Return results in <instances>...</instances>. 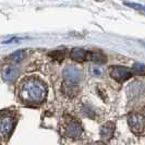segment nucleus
<instances>
[{
	"instance_id": "obj_1",
	"label": "nucleus",
	"mask_w": 145,
	"mask_h": 145,
	"mask_svg": "<svg viewBox=\"0 0 145 145\" xmlns=\"http://www.w3.org/2000/svg\"><path fill=\"white\" fill-rule=\"evenodd\" d=\"M47 88L40 80L36 78H27L20 85L19 96L24 103L40 104L45 101Z\"/></svg>"
},
{
	"instance_id": "obj_2",
	"label": "nucleus",
	"mask_w": 145,
	"mask_h": 145,
	"mask_svg": "<svg viewBox=\"0 0 145 145\" xmlns=\"http://www.w3.org/2000/svg\"><path fill=\"white\" fill-rule=\"evenodd\" d=\"M14 125L15 120L12 116L3 115L0 117V138L3 141H7L12 134Z\"/></svg>"
},
{
	"instance_id": "obj_3",
	"label": "nucleus",
	"mask_w": 145,
	"mask_h": 145,
	"mask_svg": "<svg viewBox=\"0 0 145 145\" xmlns=\"http://www.w3.org/2000/svg\"><path fill=\"white\" fill-rule=\"evenodd\" d=\"M63 131H65V134L68 138H78L81 137L83 129H82V125L78 120L68 117L67 121L63 122Z\"/></svg>"
},
{
	"instance_id": "obj_4",
	"label": "nucleus",
	"mask_w": 145,
	"mask_h": 145,
	"mask_svg": "<svg viewBox=\"0 0 145 145\" xmlns=\"http://www.w3.org/2000/svg\"><path fill=\"white\" fill-rule=\"evenodd\" d=\"M109 74L118 82H124L132 76V70L121 65H114L109 69Z\"/></svg>"
},
{
	"instance_id": "obj_5",
	"label": "nucleus",
	"mask_w": 145,
	"mask_h": 145,
	"mask_svg": "<svg viewBox=\"0 0 145 145\" xmlns=\"http://www.w3.org/2000/svg\"><path fill=\"white\" fill-rule=\"evenodd\" d=\"M128 123L134 133H141L145 128V117L133 112L128 117Z\"/></svg>"
},
{
	"instance_id": "obj_6",
	"label": "nucleus",
	"mask_w": 145,
	"mask_h": 145,
	"mask_svg": "<svg viewBox=\"0 0 145 145\" xmlns=\"http://www.w3.org/2000/svg\"><path fill=\"white\" fill-rule=\"evenodd\" d=\"M63 78H65V82L76 84L82 79V72H81L80 69H78L76 67L69 65L63 70Z\"/></svg>"
},
{
	"instance_id": "obj_7",
	"label": "nucleus",
	"mask_w": 145,
	"mask_h": 145,
	"mask_svg": "<svg viewBox=\"0 0 145 145\" xmlns=\"http://www.w3.org/2000/svg\"><path fill=\"white\" fill-rule=\"evenodd\" d=\"M115 133V123L114 122H106V123L101 128V138L104 141H109L114 137Z\"/></svg>"
},
{
	"instance_id": "obj_8",
	"label": "nucleus",
	"mask_w": 145,
	"mask_h": 145,
	"mask_svg": "<svg viewBox=\"0 0 145 145\" xmlns=\"http://www.w3.org/2000/svg\"><path fill=\"white\" fill-rule=\"evenodd\" d=\"M144 91V85L141 82H133L129 85V89H128V94L130 98L133 97H138L143 93Z\"/></svg>"
},
{
	"instance_id": "obj_9",
	"label": "nucleus",
	"mask_w": 145,
	"mask_h": 145,
	"mask_svg": "<svg viewBox=\"0 0 145 145\" xmlns=\"http://www.w3.org/2000/svg\"><path fill=\"white\" fill-rule=\"evenodd\" d=\"M88 56V52L82 48H74L72 49L71 54H70V57L74 61H78V62H83Z\"/></svg>"
},
{
	"instance_id": "obj_10",
	"label": "nucleus",
	"mask_w": 145,
	"mask_h": 145,
	"mask_svg": "<svg viewBox=\"0 0 145 145\" xmlns=\"http://www.w3.org/2000/svg\"><path fill=\"white\" fill-rule=\"evenodd\" d=\"M62 92L63 94L69 96V97H73L78 94L79 92V87L76 86V84H72V83H69V82H63L62 84Z\"/></svg>"
},
{
	"instance_id": "obj_11",
	"label": "nucleus",
	"mask_w": 145,
	"mask_h": 145,
	"mask_svg": "<svg viewBox=\"0 0 145 145\" xmlns=\"http://www.w3.org/2000/svg\"><path fill=\"white\" fill-rule=\"evenodd\" d=\"M19 74H20V72H19V70L16 68H14V67H9V68H7L3 71L2 78H3V80L7 81V82H11V81L15 80L19 76Z\"/></svg>"
},
{
	"instance_id": "obj_12",
	"label": "nucleus",
	"mask_w": 145,
	"mask_h": 145,
	"mask_svg": "<svg viewBox=\"0 0 145 145\" xmlns=\"http://www.w3.org/2000/svg\"><path fill=\"white\" fill-rule=\"evenodd\" d=\"M88 57L91 59V61L96 62V63H105L106 62V57L102 52H91L88 54Z\"/></svg>"
},
{
	"instance_id": "obj_13",
	"label": "nucleus",
	"mask_w": 145,
	"mask_h": 145,
	"mask_svg": "<svg viewBox=\"0 0 145 145\" xmlns=\"http://www.w3.org/2000/svg\"><path fill=\"white\" fill-rule=\"evenodd\" d=\"M24 57H25V52L23 50H18L13 52L12 55H10L9 59L11 61H13V62H20V61H22L24 59Z\"/></svg>"
},
{
	"instance_id": "obj_14",
	"label": "nucleus",
	"mask_w": 145,
	"mask_h": 145,
	"mask_svg": "<svg viewBox=\"0 0 145 145\" xmlns=\"http://www.w3.org/2000/svg\"><path fill=\"white\" fill-rule=\"evenodd\" d=\"M50 57L52 59H55V60H62V59L65 58V51H61V50H58V51H51L50 54Z\"/></svg>"
},
{
	"instance_id": "obj_15",
	"label": "nucleus",
	"mask_w": 145,
	"mask_h": 145,
	"mask_svg": "<svg viewBox=\"0 0 145 145\" xmlns=\"http://www.w3.org/2000/svg\"><path fill=\"white\" fill-rule=\"evenodd\" d=\"M133 70H134V72L138 73V74H143V73H145V65L137 62L133 65Z\"/></svg>"
},
{
	"instance_id": "obj_16",
	"label": "nucleus",
	"mask_w": 145,
	"mask_h": 145,
	"mask_svg": "<svg viewBox=\"0 0 145 145\" xmlns=\"http://www.w3.org/2000/svg\"><path fill=\"white\" fill-rule=\"evenodd\" d=\"M94 145H104L103 143H96V144H94Z\"/></svg>"
},
{
	"instance_id": "obj_17",
	"label": "nucleus",
	"mask_w": 145,
	"mask_h": 145,
	"mask_svg": "<svg viewBox=\"0 0 145 145\" xmlns=\"http://www.w3.org/2000/svg\"><path fill=\"white\" fill-rule=\"evenodd\" d=\"M144 117H145V109H144Z\"/></svg>"
}]
</instances>
